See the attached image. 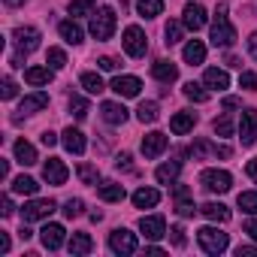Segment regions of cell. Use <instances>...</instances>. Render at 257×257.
<instances>
[{"mask_svg":"<svg viewBox=\"0 0 257 257\" xmlns=\"http://www.w3.org/2000/svg\"><path fill=\"white\" fill-rule=\"evenodd\" d=\"M152 76H155L158 82H176V79H179V67H176L173 61H155V64H152Z\"/></svg>","mask_w":257,"mask_h":257,"instance_id":"obj_18","label":"cell"},{"mask_svg":"<svg viewBox=\"0 0 257 257\" xmlns=\"http://www.w3.org/2000/svg\"><path fill=\"white\" fill-rule=\"evenodd\" d=\"M245 233L257 242V218H251V221H245Z\"/></svg>","mask_w":257,"mask_h":257,"instance_id":"obj_51","label":"cell"},{"mask_svg":"<svg viewBox=\"0 0 257 257\" xmlns=\"http://www.w3.org/2000/svg\"><path fill=\"white\" fill-rule=\"evenodd\" d=\"M97 64H100V70H115V67H118V61H115V58H109V55H106V58H100Z\"/></svg>","mask_w":257,"mask_h":257,"instance_id":"obj_49","label":"cell"},{"mask_svg":"<svg viewBox=\"0 0 257 257\" xmlns=\"http://www.w3.org/2000/svg\"><path fill=\"white\" fill-rule=\"evenodd\" d=\"M0 254H10V236L0 233Z\"/></svg>","mask_w":257,"mask_h":257,"instance_id":"obj_53","label":"cell"},{"mask_svg":"<svg viewBox=\"0 0 257 257\" xmlns=\"http://www.w3.org/2000/svg\"><path fill=\"white\" fill-rule=\"evenodd\" d=\"M46 64H49L52 70H64V67H67V55H64L61 49H49V55H46Z\"/></svg>","mask_w":257,"mask_h":257,"instance_id":"obj_39","label":"cell"},{"mask_svg":"<svg viewBox=\"0 0 257 257\" xmlns=\"http://www.w3.org/2000/svg\"><path fill=\"white\" fill-rule=\"evenodd\" d=\"M131 161H134L131 155L121 152V155H118V161H115V167H118V170H134V164H131Z\"/></svg>","mask_w":257,"mask_h":257,"instance_id":"obj_47","label":"cell"},{"mask_svg":"<svg viewBox=\"0 0 257 257\" xmlns=\"http://www.w3.org/2000/svg\"><path fill=\"white\" fill-rule=\"evenodd\" d=\"M67 248H70V254H91L94 242H91L88 233H73V239L67 242Z\"/></svg>","mask_w":257,"mask_h":257,"instance_id":"obj_29","label":"cell"},{"mask_svg":"<svg viewBox=\"0 0 257 257\" xmlns=\"http://www.w3.org/2000/svg\"><path fill=\"white\" fill-rule=\"evenodd\" d=\"M185 97L194 100V103H206L209 100V91H203V85H197V82H188L185 85Z\"/></svg>","mask_w":257,"mask_h":257,"instance_id":"obj_35","label":"cell"},{"mask_svg":"<svg viewBox=\"0 0 257 257\" xmlns=\"http://www.w3.org/2000/svg\"><path fill=\"white\" fill-rule=\"evenodd\" d=\"M200 185H203L206 191H212V194H227V191L233 188V176H230L227 170H203Z\"/></svg>","mask_w":257,"mask_h":257,"instance_id":"obj_4","label":"cell"},{"mask_svg":"<svg viewBox=\"0 0 257 257\" xmlns=\"http://www.w3.org/2000/svg\"><path fill=\"white\" fill-rule=\"evenodd\" d=\"M140 230H143L146 239H161V236H167V221L161 215H152V218L140 221Z\"/></svg>","mask_w":257,"mask_h":257,"instance_id":"obj_15","label":"cell"},{"mask_svg":"<svg viewBox=\"0 0 257 257\" xmlns=\"http://www.w3.org/2000/svg\"><path fill=\"white\" fill-rule=\"evenodd\" d=\"M64 146H67V152H73V155H85V149H88L85 134L76 131V127H67V131H64Z\"/></svg>","mask_w":257,"mask_h":257,"instance_id":"obj_17","label":"cell"},{"mask_svg":"<svg viewBox=\"0 0 257 257\" xmlns=\"http://www.w3.org/2000/svg\"><path fill=\"white\" fill-rule=\"evenodd\" d=\"M97 176H100L97 167H91V164H82V167H79V179H82L85 185H94V188H97Z\"/></svg>","mask_w":257,"mask_h":257,"instance_id":"obj_41","label":"cell"},{"mask_svg":"<svg viewBox=\"0 0 257 257\" xmlns=\"http://www.w3.org/2000/svg\"><path fill=\"white\" fill-rule=\"evenodd\" d=\"M94 0H73L70 4V16H94Z\"/></svg>","mask_w":257,"mask_h":257,"instance_id":"obj_37","label":"cell"},{"mask_svg":"<svg viewBox=\"0 0 257 257\" xmlns=\"http://www.w3.org/2000/svg\"><path fill=\"white\" fill-rule=\"evenodd\" d=\"M239 103H242L239 97H224V109H236Z\"/></svg>","mask_w":257,"mask_h":257,"instance_id":"obj_55","label":"cell"},{"mask_svg":"<svg viewBox=\"0 0 257 257\" xmlns=\"http://www.w3.org/2000/svg\"><path fill=\"white\" fill-rule=\"evenodd\" d=\"M55 143H58V137H55L52 131H46V134H43V146H49V149H52Z\"/></svg>","mask_w":257,"mask_h":257,"instance_id":"obj_54","label":"cell"},{"mask_svg":"<svg viewBox=\"0 0 257 257\" xmlns=\"http://www.w3.org/2000/svg\"><path fill=\"white\" fill-rule=\"evenodd\" d=\"M236 254H239V257H257V248H251V245H239Z\"/></svg>","mask_w":257,"mask_h":257,"instance_id":"obj_50","label":"cell"},{"mask_svg":"<svg viewBox=\"0 0 257 257\" xmlns=\"http://www.w3.org/2000/svg\"><path fill=\"white\" fill-rule=\"evenodd\" d=\"M55 212V200H31L25 209H22V221H40V218H49Z\"/></svg>","mask_w":257,"mask_h":257,"instance_id":"obj_8","label":"cell"},{"mask_svg":"<svg viewBox=\"0 0 257 257\" xmlns=\"http://www.w3.org/2000/svg\"><path fill=\"white\" fill-rule=\"evenodd\" d=\"M164 37H167V46H176V43L185 37V22H167Z\"/></svg>","mask_w":257,"mask_h":257,"instance_id":"obj_32","label":"cell"},{"mask_svg":"<svg viewBox=\"0 0 257 257\" xmlns=\"http://www.w3.org/2000/svg\"><path fill=\"white\" fill-rule=\"evenodd\" d=\"M194 124H197V115L188 112V109H182V112H176V115L170 118V131H173L176 137H182V134L194 131Z\"/></svg>","mask_w":257,"mask_h":257,"instance_id":"obj_14","label":"cell"},{"mask_svg":"<svg viewBox=\"0 0 257 257\" xmlns=\"http://www.w3.org/2000/svg\"><path fill=\"white\" fill-rule=\"evenodd\" d=\"M182 22L188 31H200L206 25V10L200 4H185V13H182Z\"/></svg>","mask_w":257,"mask_h":257,"instance_id":"obj_13","label":"cell"},{"mask_svg":"<svg viewBox=\"0 0 257 257\" xmlns=\"http://www.w3.org/2000/svg\"><path fill=\"white\" fill-rule=\"evenodd\" d=\"M248 52H251V58L257 61V31L251 34V40H248Z\"/></svg>","mask_w":257,"mask_h":257,"instance_id":"obj_52","label":"cell"},{"mask_svg":"<svg viewBox=\"0 0 257 257\" xmlns=\"http://www.w3.org/2000/svg\"><path fill=\"white\" fill-rule=\"evenodd\" d=\"M58 34H61L70 46H79V43H82V28H79L76 22H61V25H58Z\"/></svg>","mask_w":257,"mask_h":257,"instance_id":"obj_30","label":"cell"},{"mask_svg":"<svg viewBox=\"0 0 257 257\" xmlns=\"http://www.w3.org/2000/svg\"><path fill=\"white\" fill-rule=\"evenodd\" d=\"M25 82L28 85H49L52 82V67H28L25 70Z\"/></svg>","mask_w":257,"mask_h":257,"instance_id":"obj_24","label":"cell"},{"mask_svg":"<svg viewBox=\"0 0 257 257\" xmlns=\"http://www.w3.org/2000/svg\"><path fill=\"white\" fill-rule=\"evenodd\" d=\"M239 209L248 215H257V191H245L239 194Z\"/></svg>","mask_w":257,"mask_h":257,"instance_id":"obj_36","label":"cell"},{"mask_svg":"<svg viewBox=\"0 0 257 257\" xmlns=\"http://www.w3.org/2000/svg\"><path fill=\"white\" fill-rule=\"evenodd\" d=\"M239 140H242V146L257 143V112L254 109H245L242 118H239Z\"/></svg>","mask_w":257,"mask_h":257,"instance_id":"obj_7","label":"cell"},{"mask_svg":"<svg viewBox=\"0 0 257 257\" xmlns=\"http://www.w3.org/2000/svg\"><path fill=\"white\" fill-rule=\"evenodd\" d=\"M25 0H7V7H22Z\"/></svg>","mask_w":257,"mask_h":257,"instance_id":"obj_59","label":"cell"},{"mask_svg":"<svg viewBox=\"0 0 257 257\" xmlns=\"http://www.w3.org/2000/svg\"><path fill=\"white\" fill-rule=\"evenodd\" d=\"M70 112H73L76 118H85V115H88V100H82V97H70Z\"/></svg>","mask_w":257,"mask_h":257,"instance_id":"obj_42","label":"cell"},{"mask_svg":"<svg viewBox=\"0 0 257 257\" xmlns=\"http://www.w3.org/2000/svg\"><path fill=\"white\" fill-rule=\"evenodd\" d=\"M197 242H200V248H203L206 254H221V251H227V245H230L227 233H221V230H215V227L197 230Z\"/></svg>","mask_w":257,"mask_h":257,"instance_id":"obj_3","label":"cell"},{"mask_svg":"<svg viewBox=\"0 0 257 257\" xmlns=\"http://www.w3.org/2000/svg\"><path fill=\"white\" fill-rule=\"evenodd\" d=\"M16 158H19V164L34 167V164H37V149H34L28 140H19V143H16Z\"/></svg>","mask_w":257,"mask_h":257,"instance_id":"obj_28","label":"cell"},{"mask_svg":"<svg viewBox=\"0 0 257 257\" xmlns=\"http://www.w3.org/2000/svg\"><path fill=\"white\" fill-rule=\"evenodd\" d=\"M40 239H43V245H46L49 251H58V248L64 245V227H61V224H46V227L40 230Z\"/></svg>","mask_w":257,"mask_h":257,"instance_id":"obj_16","label":"cell"},{"mask_svg":"<svg viewBox=\"0 0 257 257\" xmlns=\"http://www.w3.org/2000/svg\"><path fill=\"white\" fill-rule=\"evenodd\" d=\"M176 197H179V200H185V197H188V188H185V185H179V188H176Z\"/></svg>","mask_w":257,"mask_h":257,"instance_id":"obj_58","label":"cell"},{"mask_svg":"<svg viewBox=\"0 0 257 257\" xmlns=\"http://www.w3.org/2000/svg\"><path fill=\"white\" fill-rule=\"evenodd\" d=\"M236 43V28L230 25V19L224 16V7L218 10L215 22H212V46H221V49H230Z\"/></svg>","mask_w":257,"mask_h":257,"instance_id":"obj_1","label":"cell"},{"mask_svg":"<svg viewBox=\"0 0 257 257\" xmlns=\"http://www.w3.org/2000/svg\"><path fill=\"white\" fill-rule=\"evenodd\" d=\"M158 203H161V191H155V188H140L134 194V206L137 209H152Z\"/></svg>","mask_w":257,"mask_h":257,"instance_id":"obj_23","label":"cell"},{"mask_svg":"<svg viewBox=\"0 0 257 257\" xmlns=\"http://www.w3.org/2000/svg\"><path fill=\"white\" fill-rule=\"evenodd\" d=\"M112 91H115L118 97H140L143 82H140L137 76H118V79H112Z\"/></svg>","mask_w":257,"mask_h":257,"instance_id":"obj_11","label":"cell"},{"mask_svg":"<svg viewBox=\"0 0 257 257\" xmlns=\"http://www.w3.org/2000/svg\"><path fill=\"white\" fill-rule=\"evenodd\" d=\"M46 106H49V94H46V91H37V94H28V97L22 100L19 112L34 115V112H40V109H46Z\"/></svg>","mask_w":257,"mask_h":257,"instance_id":"obj_19","label":"cell"},{"mask_svg":"<svg viewBox=\"0 0 257 257\" xmlns=\"http://www.w3.org/2000/svg\"><path fill=\"white\" fill-rule=\"evenodd\" d=\"M100 112H103V121H106V124H124V121H127V109H124L121 103L106 100V103L100 106Z\"/></svg>","mask_w":257,"mask_h":257,"instance_id":"obj_20","label":"cell"},{"mask_svg":"<svg viewBox=\"0 0 257 257\" xmlns=\"http://www.w3.org/2000/svg\"><path fill=\"white\" fill-rule=\"evenodd\" d=\"M16 94H19V85H16L10 76H7V79H4V100H13Z\"/></svg>","mask_w":257,"mask_h":257,"instance_id":"obj_45","label":"cell"},{"mask_svg":"<svg viewBox=\"0 0 257 257\" xmlns=\"http://www.w3.org/2000/svg\"><path fill=\"white\" fill-rule=\"evenodd\" d=\"M179 173H182V164H179V161H170V164H161L155 176H158L161 185H173V182L179 179Z\"/></svg>","mask_w":257,"mask_h":257,"instance_id":"obj_25","label":"cell"},{"mask_svg":"<svg viewBox=\"0 0 257 257\" xmlns=\"http://www.w3.org/2000/svg\"><path fill=\"white\" fill-rule=\"evenodd\" d=\"M13 191H16V194H28V197H34V194L40 191V185H37L31 176H19V179L13 182Z\"/></svg>","mask_w":257,"mask_h":257,"instance_id":"obj_34","label":"cell"},{"mask_svg":"<svg viewBox=\"0 0 257 257\" xmlns=\"http://www.w3.org/2000/svg\"><path fill=\"white\" fill-rule=\"evenodd\" d=\"M239 85L248 88V91H254V88H257V73H242V76H239Z\"/></svg>","mask_w":257,"mask_h":257,"instance_id":"obj_46","label":"cell"},{"mask_svg":"<svg viewBox=\"0 0 257 257\" xmlns=\"http://www.w3.org/2000/svg\"><path fill=\"white\" fill-rule=\"evenodd\" d=\"M124 52L131 55V58H143L146 55V49H149V40H146V34H143V28H137V25H131L124 31Z\"/></svg>","mask_w":257,"mask_h":257,"instance_id":"obj_5","label":"cell"},{"mask_svg":"<svg viewBox=\"0 0 257 257\" xmlns=\"http://www.w3.org/2000/svg\"><path fill=\"white\" fill-rule=\"evenodd\" d=\"M82 88H85L88 94H100V91H103V79H100L97 73H85V76H82Z\"/></svg>","mask_w":257,"mask_h":257,"instance_id":"obj_38","label":"cell"},{"mask_svg":"<svg viewBox=\"0 0 257 257\" xmlns=\"http://www.w3.org/2000/svg\"><path fill=\"white\" fill-rule=\"evenodd\" d=\"M13 212H16V206H13V200H10V197H4V215L10 218Z\"/></svg>","mask_w":257,"mask_h":257,"instance_id":"obj_56","label":"cell"},{"mask_svg":"<svg viewBox=\"0 0 257 257\" xmlns=\"http://www.w3.org/2000/svg\"><path fill=\"white\" fill-rule=\"evenodd\" d=\"M43 179H46L49 185H64V182H67V167H64V161H61V158H49V161L43 164Z\"/></svg>","mask_w":257,"mask_h":257,"instance_id":"obj_12","label":"cell"},{"mask_svg":"<svg viewBox=\"0 0 257 257\" xmlns=\"http://www.w3.org/2000/svg\"><path fill=\"white\" fill-rule=\"evenodd\" d=\"M137 10L143 19H155L164 13V0H137Z\"/></svg>","mask_w":257,"mask_h":257,"instance_id":"obj_31","label":"cell"},{"mask_svg":"<svg viewBox=\"0 0 257 257\" xmlns=\"http://www.w3.org/2000/svg\"><path fill=\"white\" fill-rule=\"evenodd\" d=\"M203 82H206V88H212V91H224V88H230V76H227L224 70H218V67H209L206 76H203Z\"/></svg>","mask_w":257,"mask_h":257,"instance_id":"obj_21","label":"cell"},{"mask_svg":"<svg viewBox=\"0 0 257 257\" xmlns=\"http://www.w3.org/2000/svg\"><path fill=\"white\" fill-rule=\"evenodd\" d=\"M200 212H203L209 221H218V224L230 221V209H227L224 203H206V206H200Z\"/></svg>","mask_w":257,"mask_h":257,"instance_id":"obj_26","label":"cell"},{"mask_svg":"<svg viewBox=\"0 0 257 257\" xmlns=\"http://www.w3.org/2000/svg\"><path fill=\"white\" fill-rule=\"evenodd\" d=\"M13 37H16V46H19L25 55H31L34 49H40V31L31 28V25H28V28H16Z\"/></svg>","mask_w":257,"mask_h":257,"instance_id":"obj_9","label":"cell"},{"mask_svg":"<svg viewBox=\"0 0 257 257\" xmlns=\"http://www.w3.org/2000/svg\"><path fill=\"white\" fill-rule=\"evenodd\" d=\"M109 248L115 251V254H134L137 251V236L131 233V230H112L109 233Z\"/></svg>","mask_w":257,"mask_h":257,"instance_id":"obj_6","label":"cell"},{"mask_svg":"<svg viewBox=\"0 0 257 257\" xmlns=\"http://www.w3.org/2000/svg\"><path fill=\"white\" fill-rule=\"evenodd\" d=\"M185 61H188L191 67L203 64V61H206V46H203L200 40H191V43L185 46Z\"/></svg>","mask_w":257,"mask_h":257,"instance_id":"obj_27","label":"cell"},{"mask_svg":"<svg viewBox=\"0 0 257 257\" xmlns=\"http://www.w3.org/2000/svg\"><path fill=\"white\" fill-rule=\"evenodd\" d=\"M212 131H215L218 137H230V134H233V121H230L227 115H221V118H215V124H212Z\"/></svg>","mask_w":257,"mask_h":257,"instance_id":"obj_40","label":"cell"},{"mask_svg":"<svg viewBox=\"0 0 257 257\" xmlns=\"http://www.w3.org/2000/svg\"><path fill=\"white\" fill-rule=\"evenodd\" d=\"M245 170H248V176L257 182V158H254V161H248V167H245Z\"/></svg>","mask_w":257,"mask_h":257,"instance_id":"obj_57","label":"cell"},{"mask_svg":"<svg viewBox=\"0 0 257 257\" xmlns=\"http://www.w3.org/2000/svg\"><path fill=\"white\" fill-rule=\"evenodd\" d=\"M97 194L106 203H121L124 200V185H118V182H100L97 185Z\"/></svg>","mask_w":257,"mask_h":257,"instance_id":"obj_22","label":"cell"},{"mask_svg":"<svg viewBox=\"0 0 257 257\" xmlns=\"http://www.w3.org/2000/svg\"><path fill=\"white\" fill-rule=\"evenodd\" d=\"M158 103H152V100H146V103H140V109H137V118L143 121V124H152V121H158Z\"/></svg>","mask_w":257,"mask_h":257,"instance_id":"obj_33","label":"cell"},{"mask_svg":"<svg viewBox=\"0 0 257 257\" xmlns=\"http://www.w3.org/2000/svg\"><path fill=\"white\" fill-rule=\"evenodd\" d=\"M82 209H85L82 200H67V203H64V215H67V218H79Z\"/></svg>","mask_w":257,"mask_h":257,"instance_id":"obj_43","label":"cell"},{"mask_svg":"<svg viewBox=\"0 0 257 257\" xmlns=\"http://www.w3.org/2000/svg\"><path fill=\"white\" fill-rule=\"evenodd\" d=\"M112 34H115V10L103 7V10H97L94 19H91V37L100 40V43H106Z\"/></svg>","mask_w":257,"mask_h":257,"instance_id":"obj_2","label":"cell"},{"mask_svg":"<svg viewBox=\"0 0 257 257\" xmlns=\"http://www.w3.org/2000/svg\"><path fill=\"white\" fill-rule=\"evenodd\" d=\"M167 134H161V131H155V134H146L143 137V155L146 158H161L164 152H167Z\"/></svg>","mask_w":257,"mask_h":257,"instance_id":"obj_10","label":"cell"},{"mask_svg":"<svg viewBox=\"0 0 257 257\" xmlns=\"http://www.w3.org/2000/svg\"><path fill=\"white\" fill-rule=\"evenodd\" d=\"M194 212H197V209H194V203H188V200H179V215H182V218H191Z\"/></svg>","mask_w":257,"mask_h":257,"instance_id":"obj_48","label":"cell"},{"mask_svg":"<svg viewBox=\"0 0 257 257\" xmlns=\"http://www.w3.org/2000/svg\"><path fill=\"white\" fill-rule=\"evenodd\" d=\"M170 239H173V245H176V248H185V242H188V239H185V227H179V224H176V227L170 230Z\"/></svg>","mask_w":257,"mask_h":257,"instance_id":"obj_44","label":"cell"}]
</instances>
